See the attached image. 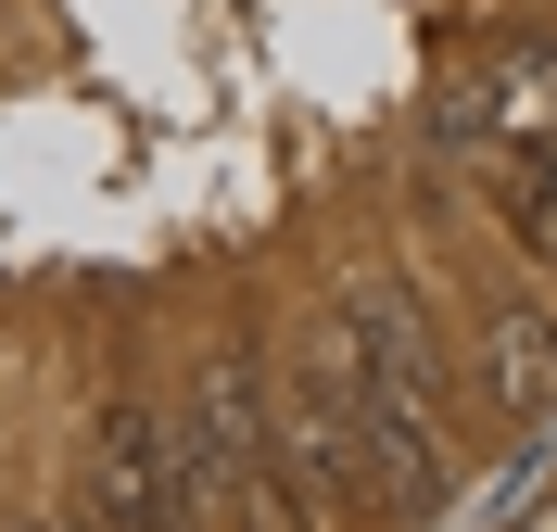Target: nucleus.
<instances>
[{"instance_id":"obj_3","label":"nucleus","mask_w":557,"mask_h":532,"mask_svg":"<svg viewBox=\"0 0 557 532\" xmlns=\"http://www.w3.org/2000/svg\"><path fill=\"white\" fill-rule=\"evenodd\" d=\"M278 469H292V495H305L317 532L381 520V469H368V431H355V368H343L330 330H317L305 368L278 381Z\"/></svg>"},{"instance_id":"obj_2","label":"nucleus","mask_w":557,"mask_h":532,"mask_svg":"<svg viewBox=\"0 0 557 532\" xmlns=\"http://www.w3.org/2000/svg\"><path fill=\"white\" fill-rule=\"evenodd\" d=\"M177 457H190V507L203 532H317L292 469H278V381L242 343H215L190 368V406H177Z\"/></svg>"},{"instance_id":"obj_6","label":"nucleus","mask_w":557,"mask_h":532,"mask_svg":"<svg viewBox=\"0 0 557 532\" xmlns=\"http://www.w3.org/2000/svg\"><path fill=\"white\" fill-rule=\"evenodd\" d=\"M482 393L494 419H557V318H532V305H507V318L482 330Z\"/></svg>"},{"instance_id":"obj_1","label":"nucleus","mask_w":557,"mask_h":532,"mask_svg":"<svg viewBox=\"0 0 557 532\" xmlns=\"http://www.w3.org/2000/svg\"><path fill=\"white\" fill-rule=\"evenodd\" d=\"M330 343L355 368V431H368V469H381V520H431L456 495V444H444V381H431L418 305L393 280H355Z\"/></svg>"},{"instance_id":"obj_4","label":"nucleus","mask_w":557,"mask_h":532,"mask_svg":"<svg viewBox=\"0 0 557 532\" xmlns=\"http://www.w3.org/2000/svg\"><path fill=\"white\" fill-rule=\"evenodd\" d=\"M545 140H557V26H520L444 89V152L494 177V165H520Z\"/></svg>"},{"instance_id":"obj_7","label":"nucleus","mask_w":557,"mask_h":532,"mask_svg":"<svg viewBox=\"0 0 557 532\" xmlns=\"http://www.w3.org/2000/svg\"><path fill=\"white\" fill-rule=\"evenodd\" d=\"M494 203H507V228H520L532 267H557V140L520 152V165H494Z\"/></svg>"},{"instance_id":"obj_5","label":"nucleus","mask_w":557,"mask_h":532,"mask_svg":"<svg viewBox=\"0 0 557 532\" xmlns=\"http://www.w3.org/2000/svg\"><path fill=\"white\" fill-rule=\"evenodd\" d=\"M89 532H203L177 419H152V406H102V444H89Z\"/></svg>"}]
</instances>
